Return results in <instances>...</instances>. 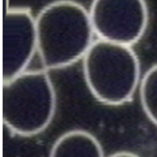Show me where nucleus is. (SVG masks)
<instances>
[{
  "instance_id": "obj_1",
  "label": "nucleus",
  "mask_w": 157,
  "mask_h": 157,
  "mask_svg": "<svg viewBox=\"0 0 157 157\" xmlns=\"http://www.w3.org/2000/svg\"><path fill=\"white\" fill-rule=\"evenodd\" d=\"M38 53L45 70L69 66L83 59L94 42L89 11L73 0H57L36 17Z\"/></svg>"
},
{
  "instance_id": "obj_2",
  "label": "nucleus",
  "mask_w": 157,
  "mask_h": 157,
  "mask_svg": "<svg viewBox=\"0 0 157 157\" xmlns=\"http://www.w3.org/2000/svg\"><path fill=\"white\" fill-rule=\"evenodd\" d=\"M86 86L95 98L109 106L132 98L141 83L139 59L131 46L98 39L83 58Z\"/></svg>"
},
{
  "instance_id": "obj_3",
  "label": "nucleus",
  "mask_w": 157,
  "mask_h": 157,
  "mask_svg": "<svg viewBox=\"0 0 157 157\" xmlns=\"http://www.w3.org/2000/svg\"><path fill=\"white\" fill-rule=\"evenodd\" d=\"M55 109V90L45 71H25L3 82V122L13 133H40L52 121Z\"/></svg>"
},
{
  "instance_id": "obj_4",
  "label": "nucleus",
  "mask_w": 157,
  "mask_h": 157,
  "mask_svg": "<svg viewBox=\"0 0 157 157\" xmlns=\"http://www.w3.org/2000/svg\"><path fill=\"white\" fill-rule=\"evenodd\" d=\"M89 16L99 40L127 46L142 39L149 21L145 0H93Z\"/></svg>"
},
{
  "instance_id": "obj_5",
  "label": "nucleus",
  "mask_w": 157,
  "mask_h": 157,
  "mask_svg": "<svg viewBox=\"0 0 157 157\" xmlns=\"http://www.w3.org/2000/svg\"><path fill=\"white\" fill-rule=\"evenodd\" d=\"M36 52V17L28 8H9L3 21V82L25 72Z\"/></svg>"
},
{
  "instance_id": "obj_6",
  "label": "nucleus",
  "mask_w": 157,
  "mask_h": 157,
  "mask_svg": "<svg viewBox=\"0 0 157 157\" xmlns=\"http://www.w3.org/2000/svg\"><path fill=\"white\" fill-rule=\"evenodd\" d=\"M50 157H104V152L94 135L86 131L75 130L55 141Z\"/></svg>"
},
{
  "instance_id": "obj_7",
  "label": "nucleus",
  "mask_w": 157,
  "mask_h": 157,
  "mask_svg": "<svg viewBox=\"0 0 157 157\" xmlns=\"http://www.w3.org/2000/svg\"><path fill=\"white\" fill-rule=\"evenodd\" d=\"M140 99L146 116L157 126V63L141 79Z\"/></svg>"
},
{
  "instance_id": "obj_8",
  "label": "nucleus",
  "mask_w": 157,
  "mask_h": 157,
  "mask_svg": "<svg viewBox=\"0 0 157 157\" xmlns=\"http://www.w3.org/2000/svg\"><path fill=\"white\" fill-rule=\"evenodd\" d=\"M109 157H139L138 155L132 154V153H128V152H121V153H117L112 155Z\"/></svg>"
}]
</instances>
